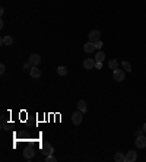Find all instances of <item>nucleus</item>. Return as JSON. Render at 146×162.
Instances as JSON below:
<instances>
[{
	"mask_svg": "<svg viewBox=\"0 0 146 162\" xmlns=\"http://www.w3.org/2000/svg\"><path fill=\"white\" fill-rule=\"evenodd\" d=\"M41 152H42L44 156H48V155H53L54 149L48 142H44V143H41Z\"/></svg>",
	"mask_w": 146,
	"mask_h": 162,
	"instance_id": "f257e3e1",
	"label": "nucleus"
},
{
	"mask_svg": "<svg viewBox=\"0 0 146 162\" xmlns=\"http://www.w3.org/2000/svg\"><path fill=\"white\" fill-rule=\"evenodd\" d=\"M82 120H83V112L82 111H76V112L72 114V121L74 126H79L82 123Z\"/></svg>",
	"mask_w": 146,
	"mask_h": 162,
	"instance_id": "f03ea898",
	"label": "nucleus"
},
{
	"mask_svg": "<svg viewBox=\"0 0 146 162\" xmlns=\"http://www.w3.org/2000/svg\"><path fill=\"white\" fill-rule=\"evenodd\" d=\"M112 76H114V80L115 82H123L124 77H126V73H124V70L115 69V70H112Z\"/></svg>",
	"mask_w": 146,
	"mask_h": 162,
	"instance_id": "7ed1b4c3",
	"label": "nucleus"
},
{
	"mask_svg": "<svg viewBox=\"0 0 146 162\" xmlns=\"http://www.w3.org/2000/svg\"><path fill=\"white\" fill-rule=\"evenodd\" d=\"M88 36H89V41H91V42H96V41L101 39V32H99L98 29H92Z\"/></svg>",
	"mask_w": 146,
	"mask_h": 162,
	"instance_id": "20e7f679",
	"label": "nucleus"
},
{
	"mask_svg": "<svg viewBox=\"0 0 146 162\" xmlns=\"http://www.w3.org/2000/svg\"><path fill=\"white\" fill-rule=\"evenodd\" d=\"M134 143H136V146H137L139 149H143V147H146V137L143 134H142V136H136Z\"/></svg>",
	"mask_w": 146,
	"mask_h": 162,
	"instance_id": "39448f33",
	"label": "nucleus"
},
{
	"mask_svg": "<svg viewBox=\"0 0 146 162\" xmlns=\"http://www.w3.org/2000/svg\"><path fill=\"white\" fill-rule=\"evenodd\" d=\"M95 64H96L95 58H86V60L83 61V67H85L86 70H92V69L95 67Z\"/></svg>",
	"mask_w": 146,
	"mask_h": 162,
	"instance_id": "423d86ee",
	"label": "nucleus"
},
{
	"mask_svg": "<svg viewBox=\"0 0 146 162\" xmlns=\"http://www.w3.org/2000/svg\"><path fill=\"white\" fill-rule=\"evenodd\" d=\"M29 74H31L32 79H38V77L41 76V70L38 69V66H32V67L29 69Z\"/></svg>",
	"mask_w": 146,
	"mask_h": 162,
	"instance_id": "0eeeda50",
	"label": "nucleus"
},
{
	"mask_svg": "<svg viewBox=\"0 0 146 162\" xmlns=\"http://www.w3.org/2000/svg\"><path fill=\"white\" fill-rule=\"evenodd\" d=\"M137 159V152L134 150H128L126 153V162H134Z\"/></svg>",
	"mask_w": 146,
	"mask_h": 162,
	"instance_id": "6e6552de",
	"label": "nucleus"
},
{
	"mask_svg": "<svg viewBox=\"0 0 146 162\" xmlns=\"http://www.w3.org/2000/svg\"><path fill=\"white\" fill-rule=\"evenodd\" d=\"M39 61H41V57H39L38 54H32V55L29 57V61H28V63H29L31 66H38Z\"/></svg>",
	"mask_w": 146,
	"mask_h": 162,
	"instance_id": "1a4fd4ad",
	"label": "nucleus"
},
{
	"mask_svg": "<svg viewBox=\"0 0 146 162\" xmlns=\"http://www.w3.org/2000/svg\"><path fill=\"white\" fill-rule=\"evenodd\" d=\"M95 50V42H91V41H88L85 45H83V51L85 53H92Z\"/></svg>",
	"mask_w": 146,
	"mask_h": 162,
	"instance_id": "9d476101",
	"label": "nucleus"
},
{
	"mask_svg": "<svg viewBox=\"0 0 146 162\" xmlns=\"http://www.w3.org/2000/svg\"><path fill=\"white\" fill-rule=\"evenodd\" d=\"M77 109H79V111H82V112H86V109H88L86 101H83V99L77 101Z\"/></svg>",
	"mask_w": 146,
	"mask_h": 162,
	"instance_id": "9b49d317",
	"label": "nucleus"
},
{
	"mask_svg": "<svg viewBox=\"0 0 146 162\" xmlns=\"http://www.w3.org/2000/svg\"><path fill=\"white\" fill-rule=\"evenodd\" d=\"M23 156H25L26 159H32V158H34V149L26 147V149H25V152H23Z\"/></svg>",
	"mask_w": 146,
	"mask_h": 162,
	"instance_id": "f8f14e48",
	"label": "nucleus"
},
{
	"mask_svg": "<svg viewBox=\"0 0 146 162\" xmlns=\"http://www.w3.org/2000/svg\"><path fill=\"white\" fill-rule=\"evenodd\" d=\"M114 161H117V162H126V155H124V153H121V152H117V153L114 155Z\"/></svg>",
	"mask_w": 146,
	"mask_h": 162,
	"instance_id": "ddd939ff",
	"label": "nucleus"
},
{
	"mask_svg": "<svg viewBox=\"0 0 146 162\" xmlns=\"http://www.w3.org/2000/svg\"><path fill=\"white\" fill-rule=\"evenodd\" d=\"M1 44L3 45H12L13 44V38L10 35H6L4 38H1Z\"/></svg>",
	"mask_w": 146,
	"mask_h": 162,
	"instance_id": "4468645a",
	"label": "nucleus"
},
{
	"mask_svg": "<svg viewBox=\"0 0 146 162\" xmlns=\"http://www.w3.org/2000/svg\"><path fill=\"white\" fill-rule=\"evenodd\" d=\"M108 67L111 69V70L118 69V61H117V60H114V58H112V60H110V61H108Z\"/></svg>",
	"mask_w": 146,
	"mask_h": 162,
	"instance_id": "2eb2a0df",
	"label": "nucleus"
},
{
	"mask_svg": "<svg viewBox=\"0 0 146 162\" xmlns=\"http://www.w3.org/2000/svg\"><path fill=\"white\" fill-rule=\"evenodd\" d=\"M104 58H105V54L102 53V51H98V53L95 54V61H104Z\"/></svg>",
	"mask_w": 146,
	"mask_h": 162,
	"instance_id": "dca6fc26",
	"label": "nucleus"
},
{
	"mask_svg": "<svg viewBox=\"0 0 146 162\" xmlns=\"http://www.w3.org/2000/svg\"><path fill=\"white\" fill-rule=\"evenodd\" d=\"M57 73H58L60 76L67 74V67H64V66H58V67H57Z\"/></svg>",
	"mask_w": 146,
	"mask_h": 162,
	"instance_id": "f3484780",
	"label": "nucleus"
},
{
	"mask_svg": "<svg viewBox=\"0 0 146 162\" xmlns=\"http://www.w3.org/2000/svg\"><path fill=\"white\" fill-rule=\"evenodd\" d=\"M123 69L126 70V72H131L133 69H131V64L128 63V61H123Z\"/></svg>",
	"mask_w": 146,
	"mask_h": 162,
	"instance_id": "a211bd4d",
	"label": "nucleus"
},
{
	"mask_svg": "<svg viewBox=\"0 0 146 162\" xmlns=\"http://www.w3.org/2000/svg\"><path fill=\"white\" fill-rule=\"evenodd\" d=\"M45 162H55V158L53 155H48V156H45Z\"/></svg>",
	"mask_w": 146,
	"mask_h": 162,
	"instance_id": "6ab92c4d",
	"label": "nucleus"
},
{
	"mask_svg": "<svg viewBox=\"0 0 146 162\" xmlns=\"http://www.w3.org/2000/svg\"><path fill=\"white\" fill-rule=\"evenodd\" d=\"M95 48H96V50H101V48H102V41H101V39L95 42Z\"/></svg>",
	"mask_w": 146,
	"mask_h": 162,
	"instance_id": "aec40b11",
	"label": "nucleus"
},
{
	"mask_svg": "<svg viewBox=\"0 0 146 162\" xmlns=\"http://www.w3.org/2000/svg\"><path fill=\"white\" fill-rule=\"evenodd\" d=\"M95 69L101 70V69H102V63H101V61H96V64H95Z\"/></svg>",
	"mask_w": 146,
	"mask_h": 162,
	"instance_id": "412c9836",
	"label": "nucleus"
},
{
	"mask_svg": "<svg viewBox=\"0 0 146 162\" xmlns=\"http://www.w3.org/2000/svg\"><path fill=\"white\" fill-rule=\"evenodd\" d=\"M31 67H32V66H31L29 63H25V64H23V70H28V69H31Z\"/></svg>",
	"mask_w": 146,
	"mask_h": 162,
	"instance_id": "4be33fe9",
	"label": "nucleus"
},
{
	"mask_svg": "<svg viewBox=\"0 0 146 162\" xmlns=\"http://www.w3.org/2000/svg\"><path fill=\"white\" fill-rule=\"evenodd\" d=\"M6 72V67H4V64H1L0 66V73H4Z\"/></svg>",
	"mask_w": 146,
	"mask_h": 162,
	"instance_id": "5701e85b",
	"label": "nucleus"
},
{
	"mask_svg": "<svg viewBox=\"0 0 146 162\" xmlns=\"http://www.w3.org/2000/svg\"><path fill=\"white\" fill-rule=\"evenodd\" d=\"M142 134H143V130H137L136 131V136H142Z\"/></svg>",
	"mask_w": 146,
	"mask_h": 162,
	"instance_id": "b1692460",
	"label": "nucleus"
},
{
	"mask_svg": "<svg viewBox=\"0 0 146 162\" xmlns=\"http://www.w3.org/2000/svg\"><path fill=\"white\" fill-rule=\"evenodd\" d=\"M143 131H145V133H146V123H145V124H143Z\"/></svg>",
	"mask_w": 146,
	"mask_h": 162,
	"instance_id": "393cba45",
	"label": "nucleus"
}]
</instances>
